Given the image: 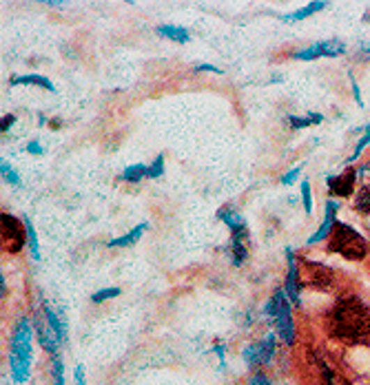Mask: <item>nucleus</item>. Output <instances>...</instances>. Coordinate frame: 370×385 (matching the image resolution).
Masks as SVG:
<instances>
[{
	"mask_svg": "<svg viewBox=\"0 0 370 385\" xmlns=\"http://www.w3.org/2000/svg\"><path fill=\"white\" fill-rule=\"evenodd\" d=\"M330 332L350 343L370 341L368 306L357 299V297H344V299H339L330 313Z\"/></svg>",
	"mask_w": 370,
	"mask_h": 385,
	"instance_id": "1",
	"label": "nucleus"
},
{
	"mask_svg": "<svg viewBox=\"0 0 370 385\" xmlns=\"http://www.w3.org/2000/svg\"><path fill=\"white\" fill-rule=\"evenodd\" d=\"M33 321L29 317H20L16 321L14 330L9 337V377L16 385H24L31 377V363H33Z\"/></svg>",
	"mask_w": 370,
	"mask_h": 385,
	"instance_id": "2",
	"label": "nucleus"
},
{
	"mask_svg": "<svg viewBox=\"0 0 370 385\" xmlns=\"http://www.w3.org/2000/svg\"><path fill=\"white\" fill-rule=\"evenodd\" d=\"M264 313L270 317V321L275 324V334L284 345H295L298 341V326L293 319V308L284 288H277L270 294L268 304L264 306Z\"/></svg>",
	"mask_w": 370,
	"mask_h": 385,
	"instance_id": "3",
	"label": "nucleus"
},
{
	"mask_svg": "<svg viewBox=\"0 0 370 385\" xmlns=\"http://www.w3.org/2000/svg\"><path fill=\"white\" fill-rule=\"evenodd\" d=\"M328 253L339 255L344 259H350V262H360V259L366 257L368 246H366V239L362 237V233H357L353 226H348V223L337 221L335 228L330 233Z\"/></svg>",
	"mask_w": 370,
	"mask_h": 385,
	"instance_id": "4",
	"label": "nucleus"
},
{
	"mask_svg": "<svg viewBox=\"0 0 370 385\" xmlns=\"http://www.w3.org/2000/svg\"><path fill=\"white\" fill-rule=\"evenodd\" d=\"M217 217L224 221L231 230L229 253H231L233 266H244L246 259H249V226H246V219L233 208H219Z\"/></svg>",
	"mask_w": 370,
	"mask_h": 385,
	"instance_id": "5",
	"label": "nucleus"
},
{
	"mask_svg": "<svg viewBox=\"0 0 370 385\" xmlns=\"http://www.w3.org/2000/svg\"><path fill=\"white\" fill-rule=\"evenodd\" d=\"M277 341H279L277 334L275 332H268L264 339L249 343L242 350L244 363L249 366L251 370L270 366V363H273V359H275V352H277Z\"/></svg>",
	"mask_w": 370,
	"mask_h": 385,
	"instance_id": "6",
	"label": "nucleus"
},
{
	"mask_svg": "<svg viewBox=\"0 0 370 385\" xmlns=\"http://www.w3.org/2000/svg\"><path fill=\"white\" fill-rule=\"evenodd\" d=\"M0 235H3V248L9 255H18L27 246V228L24 221L16 219L14 215H0Z\"/></svg>",
	"mask_w": 370,
	"mask_h": 385,
	"instance_id": "7",
	"label": "nucleus"
},
{
	"mask_svg": "<svg viewBox=\"0 0 370 385\" xmlns=\"http://www.w3.org/2000/svg\"><path fill=\"white\" fill-rule=\"evenodd\" d=\"M346 54V42L341 40H317L293 54V60H317V58H339Z\"/></svg>",
	"mask_w": 370,
	"mask_h": 385,
	"instance_id": "8",
	"label": "nucleus"
},
{
	"mask_svg": "<svg viewBox=\"0 0 370 385\" xmlns=\"http://www.w3.org/2000/svg\"><path fill=\"white\" fill-rule=\"evenodd\" d=\"M302 270L298 264L293 248H286V281H284V292H286L288 301L295 306H302Z\"/></svg>",
	"mask_w": 370,
	"mask_h": 385,
	"instance_id": "9",
	"label": "nucleus"
},
{
	"mask_svg": "<svg viewBox=\"0 0 370 385\" xmlns=\"http://www.w3.org/2000/svg\"><path fill=\"white\" fill-rule=\"evenodd\" d=\"M302 272H304L302 275L304 285H311V288H317V290H328L332 285V270L324 264L306 259Z\"/></svg>",
	"mask_w": 370,
	"mask_h": 385,
	"instance_id": "10",
	"label": "nucleus"
},
{
	"mask_svg": "<svg viewBox=\"0 0 370 385\" xmlns=\"http://www.w3.org/2000/svg\"><path fill=\"white\" fill-rule=\"evenodd\" d=\"M33 330H36V339H38L40 347L49 354V359L52 356H58L60 354V339H58V334L54 332V328L49 326V321L47 317L43 315L40 319H36L33 321Z\"/></svg>",
	"mask_w": 370,
	"mask_h": 385,
	"instance_id": "11",
	"label": "nucleus"
},
{
	"mask_svg": "<svg viewBox=\"0 0 370 385\" xmlns=\"http://www.w3.org/2000/svg\"><path fill=\"white\" fill-rule=\"evenodd\" d=\"M357 171L353 166H346V171H341L339 175H328L326 184H328V191L337 197H350L355 191V182H357Z\"/></svg>",
	"mask_w": 370,
	"mask_h": 385,
	"instance_id": "12",
	"label": "nucleus"
},
{
	"mask_svg": "<svg viewBox=\"0 0 370 385\" xmlns=\"http://www.w3.org/2000/svg\"><path fill=\"white\" fill-rule=\"evenodd\" d=\"M337 210H339V202H335V200L326 202V217L322 221V226H319L311 235V237L306 239V246H315L319 242H324L326 237H330V233H332V228H335V223H337Z\"/></svg>",
	"mask_w": 370,
	"mask_h": 385,
	"instance_id": "13",
	"label": "nucleus"
},
{
	"mask_svg": "<svg viewBox=\"0 0 370 385\" xmlns=\"http://www.w3.org/2000/svg\"><path fill=\"white\" fill-rule=\"evenodd\" d=\"M324 7H328V3H324V0H313V3L304 5L302 9H295V11H291V14H282V20L284 22H300L308 16L317 14V11H322Z\"/></svg>",
	"mask_w": 370,
	"mask_h": 385,
	"instance_id": "14",
	"label": "nucleus"
},
{
	"mask_svg": "<svg viewBox=\"0 0 370 385\" xmlns=\"http://www.w3.org/2000/svg\"><path fill=\"white\" fill-rule=\"evenodd\" d=\"M146 228H149V221H142V223H138V226H133L129 233L122 235V237L111 239V242H109V246H111V248H127V246L138 244V242H140V237L146 233Z\"/></svg>",
	"mask_w": 370,
	"mask_h": 385,
	"instance_id": "15",
	"label": "nucleus"
},
{
	"mask_svg": "<svg viewBox=\"0 0 370 385\" xmlns=\"http://www.w3.org/2000/svg\"><path fill=\"white\" fill-rule=\"evenodd\" d=\"M155 33L162 36V38H169L174 42H189L191 40V33L187 27H180V24H160V27H155Z\"/></svg>",
	"mask_w": 370,
	"mask_h": 385,
	"instance_id": "16",
	"label": "nucleus"
},
{
	"mask_svg": "<svg viewBox=\"0 0 370 385\" xmlns=\"http://www.w3.org/2000/svg\"><path fill=\"white\" fill-rule=\"evenodd\" d=\"M18 84H33V86H40V89L56 93L54 82L49 78H45V76H40V73H27V76H14L11 78V86H18Z\"/></svg>",
	"mask_w": 370,
	"mask_h": 385,
	"instance_id": "17",
	"label": "nucleus"
},
{
	"mask_svg": "<svg viewBox=\"0 0 370 385\" xmlns=\"http://www.w3.org/2000/svg\"><path fill=\"white\" fill-rule=\"evenodd\" d=\"M40 310H43V315L47 317L49 326H52V328H54V332L58 334L60 343H67V326H65V321L58 317V313H54L52 306H49V304H43V306H40Z\"/></svg>",
	"mask_w": 370,
	"mask_h": 385,
	"instance_id": "18",
	"label": "nucleus"
},
{
	"mask_svg": "<svg viewBox=\"0 0 370 385\" xmlns=\"http://www.w3.org/2000/svg\"><path fill=\"white\" fill-rule=\"evenodd\" d=\"M146 171H149V164H131L120 173V180L129 184H138L146 180Z\"/></svg>",
	"mask_w": 370,
	"mask_h": 385,
	"instance_id": "19",
	"label": "nucleus"
},
{
	"mask_svg": "<svg viewBox=\"0 0 370 385\" xmlns=\"http://www.w3.org/2000/svg\"><path fill=\"white\" fill-rule=\"evenodd\" d=\"M24 221V228H27V246H29V253L33 259H40V244H38V233H36V226H33V221L24 215L22 217Z\"/></svg>",
	"mask_w": 370,
	"mask_h": 385,
	"instance_id": "20",
	"label": "nucleus"
},
{
	"mask_svg": "<svg viewBox=\"0 0 370 385\" xmlns=\"http://www.w3.org/2000/svg\"><path fill=\"white\" fill-rule=\"evenodd\" d=\"M322 122H324L322 113H308L304 118L288 116V124L293 127V131H302V129H308V127H313V124H322Z\"/></svg>",
	"mask_w": 370,
	"mask_h": 385,
	"instance_id": "21",
	"label": "nucleus"
},
{
	"mask_svg": "<svg viewBox=\"0 0 370 385\" xmlns=\"http://www.w3.org/2000/svg\"><path fill=\"white\" fill-rule=\"evenodd\" d=\"M52 381L54 385H67L65 383V363H63V359L58 356H52Z\"/></svg>",
	"mask_w": 370,
	"mask_h": 385,
	"instance_id": "22",
	"label": "nucleus"
},
{
	"mask_svg": "<svg viewBox=\"0 0 370 385\" xmlns=\"http://www.w3.org/2000/svg\"><path fill=\"white\" fill-rule=\"evenodd\" d=\"M164 175V153H157L155 159L149 164V171H146V180H157Z\"/></svg>",
	"mask_w": 370,
	"mask_h": 385,
	"instance_id": "23",
	"label": "nucleus"
},
{
	"mask_svg": "<svg viewBox=\"0 0 370 385\" xmlns=\"http://www.w3.org/2000/svg\"><path fill=\"white\" fill-rule=\"evenodd\" d=\"M355 208L362 213H370V184L362 186V191L355 197Z\"/></svg>",
	"mask_w": 370,
	"mask_h": 385,
	"instance_id": "24",
	"label": "nucleus"
},
{
	"mask_svg": "<svg viewBox=\"0 0 370 385\" xmlns=\"http://www.w3.org/2000/svg\"><path fill=\"white\" fill-rule=\"evenodd\" d=\"M0 173H3L5 182H9L11 186H20L22 184V180H20V175L16 173V168L11 166L7 159H3V162H0Z\"/></svg>",
	"mask_w": 370,
	"mask_h": 385,
	"instance_id": "25",
	"label": "nucleus"
},
{
	"mask_svg": "<svg viewBox=\"0 0 370 385\" xmlns=\"http://www.w3.org/2000/svg\"><path fill=\"white\" fill-rule=\"evenodd\" d=\"M300 189H302V204H304V210L306 215L313 213V193H311V182L308 180H302L300 182Z\"/></svg>",
	"mask_w": 370,
	"mask_h": 385,
	"instance_id": "26",
	"label": "nucleus"
},
{
	"mask_svg": "<svg viewBox=\"0 0 370 385\" xmlns=\"http://www.w3.org/2000/svg\"><path fill=\"white\" fill-rule=\"evenodd\" d=\"M120 288L118 285H111V288H102V290H98V292H93L91 294V301L93 304H102V301H107V299H114V297H120Z\"/></svg>",
	"mask_w": 370,
	"mask_h": 385,
	"instance_id": "27",
	"label": "nucleus"
},
{
	"mask_svg": "<svg viewBox=\"0 0 370 385\" xmlns=\"http://www.w3.org/2000/svg\"><path fill=\"white\" fill-rule=\"evenodd\" d=\"M302 171H304V166L300 164V166L291 168L288 173H284V175H282V184H284V186H291V184H295V182H298V178L302 175Z\"/></svg>",
	"mask_w": 370,
	"mask_h": 385,
	"instance_id": "28",
	"label": "nucleus"
},
{
	"mask_svg": "<svg viewBox=\"0 0 370 385\" xmlns=\"http://www.w3.org/2000/svg\"><path fill=\"white\" fill-rule=\"evenodd\" d=\"M246 385H275L273 381H270L264 372H253V375L249 377V381H246Z\"/></svg>",
	"mask_w": 370,
	"mask_h": 385,
	"instance_id": "29",
	"label": "nucleus"
},
{
	"mask_svg": "<svg viewBox=\"0 0 370 385\" xmlns=\"http://www.w3.org/2000/svg\"><path fill=\"white\" fill-rule=\"evenodd\" d=\"M368 144H370V133H366V135H364V138H362L360 142H357V144H355V151H353V155L348 157V162H355V159H357V157H360V155H362V151H364V148H366Z\"/></svg>",
	"mask_w": 370,
	"mask_h": 385,
	"instance_id": "30",
	"label": "nucleus"
},
{
	"mask_svg": "<svg viewBox=\"0 0 370 385\" xmlns=\"http://www.w3.org/2000/svg\"><path fill=\"white\" fill-rule=\"evenodd\" d=\"M193 73H215V76H222V69L213 65H195Z\"/></svg>",
	"mask_w": 370,
	"mask_h": 385,
	"instance_id": "31",
	"label": "nucleus"
},
{
	"mask_svg": "<svg viewBox=\"0 0 370 385\" xmlns=\"http://www.w3.org/2000/svg\"><path fill=\"white\" fill-rule=\"evenodd\" d=\"M14 122H16V116H14V113H7V116H3V120H0V131L7 133L11 127H14Z\"/></svg>",
	"mask_w": 370,
	"mask_h": 385,
	"instance_id": "32",
	"label": "nucleus"
},
{
	"mask_svg": "<svg viewBox=\"0 0 370 385\" xmlns=\"http://www.w3.org/2000/svg\"><path fill=\"white\" fill-rule=\"evenodd\" d=\"M73 381H76V385H87V379H84V366H76L73 368Z\"/></svg>",
	"mask_w": 370,
	"mask_h": 385,
	"instance_id": "33",
	"label": "nucleus"
},
{
	"mask_svg": "<svg viewBox=\"0 0 370 385\" xmlns=\"http://www.w3.org/2000/svg\"><path fill=\"white\" fill-rule=\"evenodd\" d=\"M350 86H353V93H355V102L360 104V107H364V100H362V93H360V86H357V80L350 76Z\"/></svg>",
	"mask_w": 370,
	"mask_h": 385,
	"instance_id": "34",
	"label": "nucleus"
},
{
	"mask_svg": "<svg viewBox=\"0 0 370 385\" xmlns=\"http://www.w3.org/2000/svg\"><path fill=\"white\" fill-rule=\"evenodd\" d=\"M27 153H31V155H43L45 151H43V146H40V142H29L27 144Z\"/></svg>",
	"mask_w": 370,
	"mask_h": 385,
	"instance_id": "35",
	"label": "nucleus"
},
{
	"mask_svg": "<svg viewBox=\"0 0 370 385\" xmlns=\"http://www.w3.org/2000/svg\"><path fill=\"white\" fill-rule=\"evenodd\" d=\"M0 297H7V279H5V275H0Z\"/></svg>",
	"mask_w": 370,
	"mask_h": 385,
	"instance_id": "36",
	"label": "nucleus"
},
{
	"mask_svg": "<svg viewBox=\"0 0 370 385\" xmlns=\"http://www.w3.org/2000/svg\"><path fill=\"white\" fill-rule=\"evenodd\" d=\"M45 5H49V7H63V3H52V0H47Z\"/></svg>",
	"mask_w": 370,
	"mask_h": 385,
	"instance_id": "37",
	"label": "nucleus"
}]
</instances>
